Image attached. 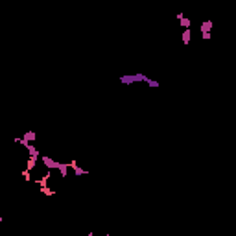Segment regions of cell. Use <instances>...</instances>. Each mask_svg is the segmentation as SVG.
I'll use <instances>...</instances> for the list:
<instances>
[{"mask_svg":"<svg viewBox=\"0 0 236 236\" xmlns=\"http://www.w3.org/2000/svg\"><path fill=\"white\" fill-rule=\"evenodd\" d=\"M22 138H24V140H28V142H32V140H35V133H32V131H30V133H26V135H24Z\"/></svg>","mask_w":236,"mask_h":236,"instance_id":"7a4b0ae2","label":"cell"},{"mask_svg":"<svg viewBox=\"0 0 236 236\" xmlns=\"http://www.w3.org/2000/svg\"><path fill=\"white\" fill-rule=\"evenodd\" d=\"M210 28H212V22H210V21L201 22V32H210Z\"/></svg>","mask_w":236,"mask_h":236,"instance_id":"6da1fadb","label":"cell"}]
</instances>
